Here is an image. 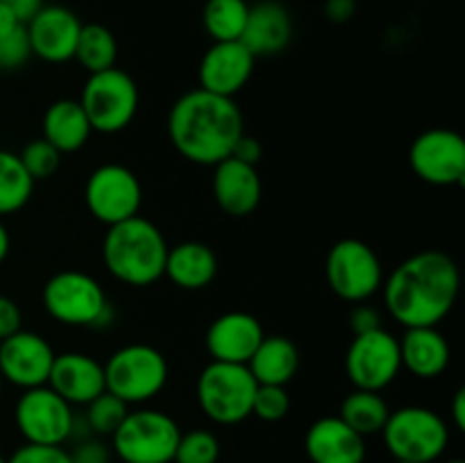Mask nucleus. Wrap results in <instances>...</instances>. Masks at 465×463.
Returning <instances> with one entry per match:
<instances>
[{"instance_id": "obj_1", "label": "nucleus", "mask_w": 465, "mask_h": 463, "mask_svg": "<svg viewBox=\"0 0 465 463\" xmlns=\"http://www.w3.org/2000/svg\"><path fill=\"white\" fill-rule=\"evenodd\" d=\"M461 289L457 261L440 250H422L404 259L381 284L384 304L395 322L436 327L450 316Z\"/></svg>"}, {"instance_id": "obj_2", "label": "nucleus", "mask_w": 465, "mask_h": 463, "mask_svg": "<svg viewBox=\"0 0 465 463\" xmlns=\"http://www.w3.org/2000/svg\"><path fill=\"white\" fill-rule=\"evenodd\" d=\"M243 134V113L234 98L193 89L175 100L168 113V136L177 153L200 166H216Z\"/></svg>"}, {"instance_id": "obj_3", "label": "nucleus", "mask_w": 465, "mask_h": 463, "mask_svg": "<svg viewBox=\"0 0 465 463\" xmlns=\"http://www.w3.org/2000/svg\"><path fill=\"white\" fill-rule=\"evenodd\" d=\"M166 254L168 243L162 230L141 216L109 225L103 239L104 266L127 286H150L162 280Z\"/></svg>"}, {"instance_id": "obj_4", "label": "nucleus", "mask_w": 465, "mask_h": 463, "mask_svg": "<svg viewBox=\"0 0 465 463\" xmlns=\"http://www.w3.org/2000/svg\"><path fill=\"white\" fill-rule=\"evenodd\" d=\"M41 300L48 316L68 327H107L114 316L100 281L82 271L54 272Z\"/></svg>"}, {"instance_id": "obj_5", "label": "nucleus", "mask_w": 465, "mask_h": 463, "mask_svg": "<svg viewBox=\"0 0 465 463\" xmlns=\"http://www.w3.org/2000/svg\"><path fill=\"white\" fill-rule=\"evenodd\" d=\"M381 436L391 457L404 463H434L450 445L448 422L427 407L391 411Z\"/></svg>"}, {"instance_id": "obj_6", "label": "nucleus", "mask_w": 465, "mask_h": 463, "mask_svg": "<svg viewBox=\"0 0 465 463\" xmlns=\"http://www.w3.org/2000/svg\"><path fill=\"white\" fill-rule=\"evenodd\" d=\"M104 390L125 404L157 398L168 381V361L157 348L132 343L116 350L104 363Z\"/></svg>"}, {"instance_id": "obj_7", "label": "nucleus", "mask_w": 465, "mask_h": 463, "mask_svg": "<svg viewBox=\"0 0 465 463\" xmlns=\"http://www.w3.org/2000/svg\"><path fill=\"white\" fill-rule=\"evenodd\" d=\"M180 425L157 409L127 411L112 434V452L123 463H173Z\"/></svg>"}, {"instance_id": "obj_8", "label": "nucleus", "mask_w": 465, "mask_h": 463, "mask_svg": "<svg viewBox=\"0 0 465 463\" xmlns=\"http://www.w3.org/2000/svg\"><path fill=\"white\" fill-rule=\"evenodd\" d=\"M252 372L245 363L212 361L198 377V404L216 425H239L252 416L257 390Z\"/></svg>"}, {"instance_id": "obj_9", "label": "nucleus", "mask_w": 465, "mask_h": 463, "mask_svg": "<svg viewBox=\"0 0 465 463\" xmlns=\"http://www.w3.org/2000/svg\"><path fill=\"white\" fill-rule=\"evenodd\" d=\"M80 104L91 123V130L116 134L134 121L139 112V86L130 73L112 66L91 73L82 89Z\"/></svg>"}, {"instance_id": "obj_10", "label": "nucleus", "mask_w": 465, "mask_h": 463, "mask_svg": "<svg viewBox=\"0 0 465 463\" xmlns=\"http://www.w3.org/2000/svg\"><path fill=\"white\" fill-rule=\"evenodd\" d=\"M327 284L331 293L345 302L361 304L384 284V268L368 243L359 239H341L331 245L325 261Z\"/></svg>"}, {"instance_id": "obj_11", "label": "nucleus", "mask_w": 465, "mask_h": 463, "mask_svg": "<svg viewBox=\"0 0 465 463\" xmlns=\"http://www.w3.org/2000/svg\"><path fill=\"white\" fill-rule=\"evenodd\" d=\"M18 431L32 445H64L71 440L75 413L48 384L25 389L14 409Z\"/></svg>"}, {"instance_id": "obj_12", "label": "nucleus", "mask_w": 465, "mask_h": 463, "mask_svg": "<svg viewBox=\"0 0 465 463\" xmlns=\"http://www.w3.org/2000/svg\"><path fill=\"white\" fill-rule=\"evenodd\" d=\"M84 202L91 216L109 227L139 216L143 189H141L139 177L127 166L103 163L86 180Z\"/></svg>"}, {"instance_id": "obj_13", "label": "nucleus", "mask_w": 465, "mask_h": 463, "mask_svg": "<svg viewBox=\"0 0 465 463\" xmlns=\"http://www.w3.org/2000/svg\"><path fill=\"white\" fill-rule=\"evenodd\" d=\"M402 370L400 340L384 327L368 334H357L345 354V375L354 389L384 390Z\"/></svg>"}, {"instance_id": "obj_14", "label": "nucleus", "mask_w": 465, "mask_h": 463, "mask_svg": "<svg viewBox=\"0 0 465 463\" xmlns=\"http://www.w3.org/2000/svg\"><path fill=\"white\" fill-rule=\"evenodd\" d=\"M409 163L422 182L434 186L463 184L465 141L459 132L434 127L416 136L409 150Z\"/></svg>"}, {"instance_id": "obj_15", "label": "nucleus", "mask_w": 465, "mask_h": 463, "mask_svg": "<svg viewBox=\"0 0 465 463\" xmlns=\"http://www.w3.org/2000/svg\"><path fill=\"white\" fill-rule=\"evenodd\" d=\"M54 350L35 331L18 330L0 340V377L18 389H36L48 384Z\"/></svg>"}, {"instance_id": "obj_16", "label": "nucleus", "mask_w": 465, "mask_h": 463, "mask_svg": "<svg viewBox=\"0 0 465 463\" xmlns=\"http://www.w3.org/2000/svg\"><path fill=\"white\" fill-rule=\"evenodd\" d=\"M82 23L62 5H44L25 23L32 54L48 64H64L75 57Z\"/></svg>"}, {"instance_id": "obj_17", "label": "nucleus", "mask_w": 465, "mask_h": 463, "mask_svg": "<svg viewBox=\"0 0 465 463\" xmlns=\"http://www.w3.org/2000/svg\"><path fill=\"white\" fill-rule=\"evenodd\" d=\"M254 57L241 41H213L200 62V89L234 98L254 73Z\"/></svg>"}, {"instance_id": "obj_18", "label": "nucleus", "mask_w": 465, "mask_h": 463, "mask_svg": "<svg viewBox=\"0 0 465 463\" xmlns=\"http://www.w3.org/2000/svg\"><path fill=\"white\" fill-rule=\"evenodd\" d=\"M263 336L262 322L252 313L227 311L209 325L204 345L213 361L248 363Z\"/></svg>"}, {"instance_id": "obj_19", "label": "nucleus", "mask_w": 465, "mask_h": 463, "mask_svg": "<svg viewBox=\"0 0 465 463\" xmlns=\"http://www.w3.org/2000/svg\"><path fill=\"white\" fill-rule=\"evenodd\" d=\"M213 198L218 207L234 218H245L262 202V177L257 166L227 157L213 166Z\"/></svg>"}, {"instance_id": "obj_20", "label": "nucleus", "mask_w": 465, "mask_h": 463, "mask_svg": "<svg viewBox=\"0 0 465 463\" xmlns=\"http://www.w3.org/2000/svg\"><path fill=\"white\" fill-rule=\"evenodd\" d=\"M48 386L68 404H89L104 393V368L84 352L54 354Z\"/></svg>"}, {"instance_id": "obj_21", "label": "nucleus", "mask_w": 465, "mask_h": 463, "mask_svg": "<svg viewBox=\"0 0 465 463\" xmlns=\"http://www.w3.org/2000/svg\"><path fill=\"white\" fill-rule=\"evenodd\" d=\"M304 449L312 463L366 461V438L339 416H325L313 422L304 436Z\"/></svg>"}, {"instance_id": "obj_22", "label": "nucleus", "mask_w": 465, "mask_h": 463, "mask_svg": "<svg viewBox=\"0 0 465 463\" xmlns=\"http://www.w3.org/2000/svg\"><path fill=\"white\" fill-rule=\"evenodd\" d=\"M291 36H293V21L284 5L277 0H262L257 5H250L241 44L254 57H272L282 53L291 44Z\"/></svg>"}, {"instance_id": "obj_23", "label": "nucleus", "mask_w": 465, "mask_h": 463, "mask_svg": "<svg viewBox=\"0 0 465 463\" xmlns=\"http://www.w3.org/2000/svg\"><path fill=\"white\" fill-rule=\"evenodd\" d=\"M450 343L436 327H409L400 340V359L418 379H434L450 366Z\"/></svg>"}, {"instance_id": "obj_24", "label": "nucleus", "mask_w": 465, "mask_h": 463, "mask_svg": "<svg viewBox=\"0 0 465 463\" xmlns=\"http://www.w3.org/2000/svg\"><path fill=\"white\" fill-rule=\"evenodd\" d=\"M218 272L216 252L207 243L200 241H184V243L168 248L163 277L184 291L207 289Z\"/></svg>"}, {"instance_id": "obj_25", "label": "nucleus", "mask_w": 465, "mask_h": 463, "mask_svg": "<svg viewBox=\"0 0 465 463\" xmlns=\"http://www.w3.org/2000/svg\"><path fill=\"white\" fill-rule=\"evenodd\" d=\"M41 130H44V139L62 154L77 153L80 148H84L91 132H94L80 100L68 98L57 100L45 109Z\"/></svg>"}, {"instance_id": "obj_26", "label": "nucleus", "mask_w": 465, "mask_h": 463, "mask_svg": "<svg viewBox=\"0 0 465 463\" xmlns=\"http://www.w3.org/2000/svg\"><path fill=\"white\" fill-rule=\"evenodd\" d=\"M257 384L286 386L300 368V352L286 336H263L245 363Z\"/></svg>"}, {"instance_id": "obj_27", "label": "nucleus", "mask_w": 465, "mask_h": 463, "mask_svg": "<svg viewBox=\"0 0 465 463\" xmlns=\"http://www.w3.org/2000/svg\"><path fill=\"white\" fill-rule=\"evenodd\" d=\"M391 416V409L386 404V399L381 398L375 390H361L354 389L348 398L341 404L339 418L348 427H352L357 434H361L363 438L372 434H381L386 420Z\"/></svg>"}, {"instance_id": "obj_28", "label": "nucleus", "mask_w": 465, "mask_h": 463, "mask_svg": "<svg viewBox=\"0 0 465 463\" xmlns=\"http://www.w3.org/2000/svg\"><path fill=\"white\" fill-rule=\"evenodd\" d=\"M35 180L16 153L0 148V218L16 213L30 202Z\"/></svg>"}, {"instance_id": "obj_29", "label": "nucleus", "mask_w": 465, "mask_h": 463, "mask_svg": "<svg viewBox=\"0 0 465 463\" xmlns=\"http://www.w3.org/2000/svg\"><path fill=\"white\" fill-rule=\"evenodd\" d=\"M118 57V44L116 36L109 27L100 25V23H82L80 36H77L75 57L82 66L91 73L107 71V68L116 66Z\"/></svg>"}, {"instance_id": "obj_30", "label": "nucleus", "mask_w": 465, "mask_h": 463, "mask_svg": "<svg viewBox=\"0 0 465 463\" xmlns=\"http://www.w3.org/2000/svg\"><path fill=\"white\" fill-rule=\"evenodd\" d=\"M248 14L250 5L245 0H207L203 25L213 41H241Z\"/></svg>"}, {"instance_id": "obj_31", "label": "nucleus", "mask_w": 465, "mask_h": 463, "mask_svg": "<svg viewBox=\"0 0 465 463\" xmlns=\"http://www.w3.org/2000/svg\"><path fill=\"white\" fill-rule=\"evenodd\" d=\"M127 411H130V404L104 390V393H100L98 398L86 404L84 422L94 436H109L112 438L123 418L127 416Z\"/></svg>"}, {"instance_id": "obj_32", "label": "nucleus", "mask_w": 465, "mask_h": 463, "mask_svg": "<svg viewBox=\"0 0 465 463\" xmlns=\"http://www.w3.org/2000/svg\"><path fill=\"white\" fill-rule=\"evenodd\" d=\"M221 457V443L209 429L182 431L177 440L175 463H216Z\"/></svg>"}, {"instance_id": "obj_33", "label": "nucleus", "mask_w": 465, "mask_h": 463, "mask_svg": "<svg viewBox=\"0 0 465 463\" xmlns=\"http://www.w3.org/2000/svg\"><path fill=\"white\" fill-rule=\"evenodd\" d=\"M18 157H21L23 166H25V171L30 172V177L35 182L53 177L54 172H57L59 163H62V153H59L54 145H50L44 136L30 141V143L21 150Z\"/></svg>"}, {"instance_id": "obj_34", "label": "nucleus", "mask_w": 465, "mask_h": 463, "mask_svg": "<svg viewBox=\"0 0 465 463\" xmlns=\"http://www.w3.org/2000/svg\"><path fill=\"white\" fill-rule=\"evenodd\" d=\"M291 398L286 393V386L259 384L252 399V416L263 422H280L289 416Z\"/></svg>"}, {"instance_id": "obj_35", "label": "nucleus", "mask_w": 465, "mask_h": 463, "mask_svg": "<svg viewBox=\"0 0 465 463\" xmlns=\"http://www.w3.org/2000/svg\"><path fill=\"white\" fill-rule=\"evenodd\" d=\"M30 57L32 48L25 25L16 27L7 36H0V71H16V68L25 66Z\"/></svg>"}, {"instance_id": "obj_36", "label": "nucleus", "mask_w": 465, "mask_h": 463, "mask_svg": "<svg viewBox=\"0 0 465 463\" xmlns=\"http://www.w3.org/2000/svg\"><path fill=\"white\" fill-rule=\"evenodd\" d=\"M7 463H73L71 454L64 449V445H32L25 443L14 449Z\"/></svg>"}, {"instance_id": "obj_37", "label": "nucleus", "mask_w": 465, "mask_h": 463, "mask_svg": "<svg viewBox=\"0 0 465 463\" xmlns=\"http://www.w3.org/2000/svg\"><path fill=\"white\" fill-rule=\"evenodd\" d=\"M68 454L73 463H112V448L100 436L80 438Z\"/></svg>"}, {"instance_id": "obj_38", "label": "nucleus", "mask_w": 465, "mask_h": 463, "mask_svg": "<svg viewBox=\"0 0 465 463\" xmlns=\"http://www.w3.org/2000/svg\"><path fill=\"white\" fill-rule=\"evenodd\" d=\"M350 327H352L354 336L357 334H368V331H375L381 327V316L375 307L371 304H357L350 313Z\"/></svg>"}, {"instance_id": "obj_39", "label": "nucleus", "mask_w": 465, "mask_h": 463, "mask_svg": "<svg viewBox=\"0 0 465 463\" xmlns=\"http://www.w3.org/2000/svg\"><path fill=\"white\" fill-rule=\"evenodd\" d=\"M21 309L7 295H0V340L7 339V336L16 334L21 330Z\"/></svg>"}, {"instance_id": "obj_40", "label": "nucleus", "mask_w": 465, "mask_h": 463, "mask_svg": "<svg viewBox=\"0 0 465 463\" xmlns=\"http://www.w3.org/2000/svg\"><path fill=\"white\" fill-rule=\"evenodd\" d=\"M263 148H262V141L257 136H250V134H241L239 141L234 143V150H232L230 157L239 159V162L250 163V166H257L259 159H262Z\"/></svg>"}, {"instance_id": "obj_41", "label": "nucleus", "mask_w": 465, "mask_h": 463, "mask_svg": "<svg viewBox=\"0 0 465 463\" xmlns=\"http://www.w3.org/2000/svg\"><path fill=\"white\" fill-rule=\"evenodd\" d=\"M354 0H327L325 14L331 23H345L354 16Z\"/></svg>"}, {"instance_id": "obj_42", "label": "nucleus", "mask_w": 465, "mask_h": 463, "mask_svg": "<svg viewBox=\"0 0 465 463\" xmlns=\"http://www.w3.org/2000/svg\"><path fill=\"white\" fill-rule=\"evenodd\" d=\"M0 3L7 5V7L16 14V18L23 23V25H25V23L30 21L41 7H44V0H0Z\"/></svg>"}, {"instance_id": "obj_43", "label": "nucleus", "mask_w": 465, "mask_h": 463, "mask_svg": "<svg viewBox=\"0 0 465 463\" xmlns=\"http://www.w3.org/2000/svg\"><path fill=\"white\" fill-rule=\"evenodd\" d=\"M452 422L459 431L465 429V389H459L452 399Z\"/></svg>"}, {"instance_id": "obj_44", "label": "nucleus", "mask_w": 465, "mask_h": 463, "mask_svg": "<svg viewBox=\"0 0 465 463\" xmlns=\"http://www.w3.org/2000/svg\"><path fill=\"white\" fill-rule=\"evenodd\" d=\"M23 23L18 21L16 14L7 7L5 3H0V36H7L9 32H14L16 27H21Z\"/></svg>"}, {"instance_id": "obj_45", "label": "nucleus", "mask_w": 465, "mask_h": 463, "mask_svg": "<svg viewBox=\"0 0 465 463\" xmlns=\"http://www.w3.org/2000/svg\"><path fill=\"white\" fill-rule=\"evenodd\" d=\"M9 243H12V241H9V232L7 227H5V222L0 221V266H3V261L7 259Z\"/></svg>"}, {"instance_id": "obj_46", "label": "nucleus", "mask_w": 465, "mask_h": 463, "mask_svg": "<svg viewBox=\"0 0 465 463\" xmlns=\"http://www.w3.org/2000/svg\"><path fill=\"white\" fill-rule=\"evenodd\" d=\"M445 463H463L461 458H450V461H445Z\"/></svg>"}, {"instance_id": "obj_47", "label": "nucleus", "mask_w": 465, "mask_h": 463, "mask_svg": "<svg viewBox=\"0 0 465 463\" xmlns=\"http://www.w3.org/2000/svg\"><path fill=\"white\" fill-rule=\"evenodd\" d=\"M0 395H3V377H0Z\"/></svg>"}, {"instance_id": "obj_48", "label": "nucleus", "mask_w": 465, "mask_h": 463, "mask_svg": "<svg viewBox=\"0 0 465 463\" xmlns=\"http://www.w3.org/2000/svg\"><path fill=\"white\" fill-rule=\"evenodd\" d=\"M0 463H7V458H5L3 454H0Z\"/></svg>"}, {"instance_id": "obj_49", "label": "nucleus", "mask_w": 465, "mask_h": 463, "mask_svg": "<svg viewBox=\"0 0 465 463\" xmlns=\"http://www.w3.org/2000/svg\"><path fill=\"white\" fill-rule=\"evenodd\" d=\"M395 463H404V461H395Z\"/></svg>"}]
</instances>
